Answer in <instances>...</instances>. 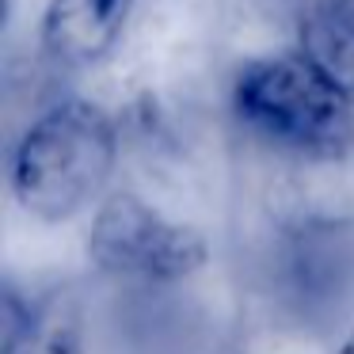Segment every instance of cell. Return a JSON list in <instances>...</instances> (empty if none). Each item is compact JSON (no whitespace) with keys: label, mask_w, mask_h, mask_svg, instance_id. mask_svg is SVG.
<instances>
[{"label":"cell","mask_w":354,"mask_h":354,"mask_svg":"<svg viewBox=\"0 0 354 354\" xmlns=\"http://www.w3.org/2000/svg\"><path fill=\"white\" fill-rule=\"evenodd\" d=\"M118 160L115 118L92 100H62L39 115L12 156V194L39 221H69L107 187Z\"/></svg>","instance_id":"1"},{"label":"cell","mask_w":354,"mask_h":354,"mask_svg":"<svg viewBox=\"0 0 354 354\" xmlns=\"http://www.w3.org/2000/svg\"><path fill=\"white\" fill-rule=\"evenodd\" d=\"M354 103L305 54L255 57L232 80V115L248 133L301 160L335 164L354 149Z\"/></svg>","instance_id":"2"},{"label":"cell","mask_w":354,"mask_h":354,"mask_svg":"<svg viewBox=\"0 0 354 354\" xmlns=\"http://www.w3.org/2000/svg\"><path fill=\"white\" fill-rule=\"evenodd\" d=\"M88 255L118 282L171 286L198 274L209 248L191 225H179L130 191L111 194L92 217Z\"/></svg>","instance_id":"3"},{"label":"cell","mask_w":354,"mask_h":354,"mask_svg":"<svg viewBox=\"0 0 354 354\" xmlns=\"http://www.w3.org/2000/svg\"><path fill=\"white\" fill-rule=\"evenodd\" d=\"M270 290L301 320H324L354 293V221L297 214L274 232Z\"/></svg>","instance_id":"4"},{"label":"cell","mask_w":354,"mask_h":354,"mask_svg":"<svg viewBox=\"0 0 354 354\" xmlns=\"http://www.w3.org/2000/svg\"><path fill=\"white\" fill-rule=\"evenodd\" d=\"M138 0H50L42 12L39 42L50 62L88 69L115 50Z\"/></svg>","instance_id":"5"},{"label":"cell","mask_w":354,"mask_h":354,"mask_svg":"<svg viewBox=\"0 0 354 354\" xmlns=\"http://www.w3.org/2000/svg\"><path fill=\"white\" fill-rule=\"evenodd\" d=\"M0 354H84V313L69 290H50L39 301L4 293Z\"/></svg>","instance_id":"6"},{"label":"cell","mask_w":354,"mask_h":354,"mask_svg":"<svg viewBox=\"0 0 354 354\" xmlns=\"http://www.w3.org/2000/svg\"><path fill=\"white\" fill-rule=\"evenodd\" d=\"M297 39L301 54L354 103V0H305Z\"/></svg>","instance_id":"7"},{"label":"cell","mask_w":354,"mask_h":354,"mask_svg":"<svg viewBox=\"0 0 354 354\" xmlns=\"http://www.w3.org/2000/svg\"><path fill=\"white\" fill-rule=\"evenodd\" d=\"M339 354H354V324H351V328H346L343 343H339Z\"/></svg>","instance_id":"8"}]
</instances>
